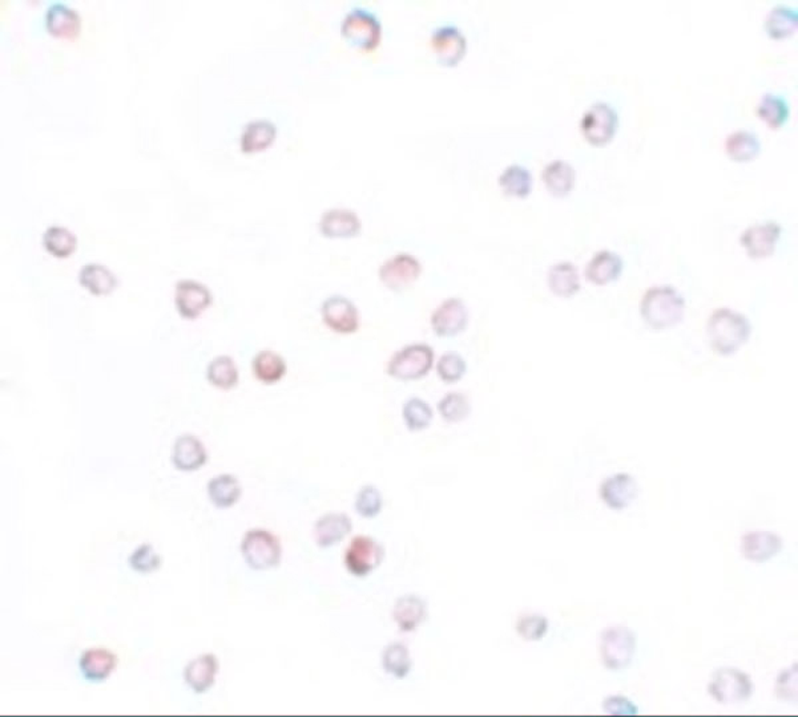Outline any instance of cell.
Here are the masks:
<instances>
[{"label":"cell","instance_id":"6da1fadb","mask_svg":"<svg viewBox=\"0 0 798 717\" xmlns=\"http://www.w3.org/2000/svg\"><path fill=\"white\" fill-rule=\"evenodd\" d=\"M752 334L748 317L730 308H718L707 322V336L713 353L730 356L738 353Z\"/></svg>","mask_w":798,"mask_h":717},{"label":"cell","instance_id":"7a4b0ae2","mask_svg":"<svg viewBox=\"0 0 798 717\" xmlns=\"http://www.w3.org/2000/svg\"><path fill=\"white\" fill-rule=\"evenodd\" d=\"M685 299L671 286L648 289L640 302V314L652 330H670L684 319Z\"/></svg>","mask_w":798,"mask_h":717},{"label":"cell","instance_id":"3957f363","mask_svg":"<svg viewBox=\"0 0 798 717\" xmlns=\"http://www.w3.org/2000/svg\"><path fill=\"white\" fill-rule=\"evenodd\" d=\"M435 365V353L426 343L404 345L390 358L386 373L394 381H417L426 378Z\"/></svg>","mask_w":798,"mask_h":717},{"label":"cell","instance_id":"277c9868","mask_svg":"<svg viewBox=\"0 0 798 717\" xmlns=\"http://www.w3.org/2000/svg\"><path fill=\"white\" fill-rule=\"evenodd\" d=\"M341 35L351 47L373 52L381 44L382 23L373 11L354 7L342 21Z\"/></svg>","mask_w":798,"mask_h":717},{"label":"cell","instance_id":"5b68a950","mask_svg":"<svg viewBox=\"0 0 798 717\" xmlns=\"http://www.w3.org/2000/svg\"><path fill=\"white\" fill-rule=\"evenodd\" d=\"M241 553L248 566L257 572H264L280 565L283 547L278 537L271 531L255 529L244 537Z\"/></svg>","mask_w":798,"mask_h":717},{"label":"cell","instance_id":"8992f818","mask_svg":"<svg viewBox=\"0 0 798 717\" xmlns=\"http://www.w3.org/2000/svg\"><path fill=\"white\" fill-rule=\"evenodd\" d=\"M636 651V635L626 626H612L604 630L600 637V655L603 665L612 671H619L631 665Z\"/></svg>","mask_w":798,"mask_h":717},{"label":"cell","instance_id":"52a82bcc","mask_svg":"<svg viewBox=\"0 0 798 717\" xmlns=\"http://www.w3.org/2000/svg\"><path fill=\"white\" fill-rule=\"evenodd\" d=\"M753 691L755 685L749 675L732 667L718 669L708 685L710 696L724 705L747 702L752 696Z\"/></svg>","mask_w":798,"mask_h":717},{"label":"cell","instance_id":"ba28073f","mask_svg":"<svg viewBox=\"0 0 798 717\" xmlns=\"http://www.w3.org/2000/svg\"><path fill=\"white\" fill-rule=\"evenodd\" d=\"M619 126L617 111L607 103H595L584 112L580 121V131L587 142L594 146H604L611 142Z\"/></svg>","mask_w":798,"mask_h":717},{"label":"cell","instance_id":"9c48e42d","mask_svg":"<svg viewBox=\"0 0 798 717\" xmlns=\"http://www.w3.org/2000/svg\"><path fill=\"white\" fill-rule=\"evenodd\" d=\"M422 270V263L415 255L398 253L381 264L378 278L386 289L401 292L420 280Z\"/></svg>","mask_w":798,"mask_h":717},{"label":"cell","instance_id":"30bf717a","mask_svg":"<svg viewBox=\"0 0 798 717\" xmlns=\"http://www.w3.org/2000/svg\"><path fill=\"white\" fill-rule=\"evenodd\" d=\"M432 52L438 64L446 69L459 66L468 53V39L454 24L441 25L432 31L430 38Z\"/></svg>","mask_w":798,"mask_h":717},{"label":"cell","instance_id":"8fae6325","mask_svg":"<svg viewBox=\"0 0 798 717\" xmlns=\"http://www.w3.org/2000/svg\"><path fill=\"white\" fill-rule=\"evenodd\" d=\"M384 558V547L375 538L367 536L354 537L345 551V566L351 575L362 578L378 569Z\"/></svg>","mask_w":798,"mask_h":717},{"label":"cell","instance_id":"7c38bea8","mask_svg":"<svg viewBox=\"0 0 798 717\" xmlns=\"http://www.w3.org/2000/svg\"><path fill=\"white\" fill-rule=\"evenodd\" d=\"M322 322L339 335H353L361 327V315L349 298L331 295L321 306Z\"/></svg>","mask_w":798,"mask_h":717},{"label":"cell","instance_id":"4fadbf2b","mask_svg":"<svg viewBox=\"0 0 798 717\" xmlns=\"http://www.w3.org/2000/svg\"><path fill=\"white\" fill-rule=\"evenodd\" d=\"M469 320L470 314L466 303L460 298H448L432 311L430 325L438 337L449 339L462 334L468 328Z\"/></svg>","mask_w":798,"mask_h":717},{"label":"cell","instance_id":"5bb4252c","mask_svg":"<svg viewBox=\"0 0 798 717\" xmlns=\"http://www.w3.org/2000/svg\"><path fill=\"white\" fill-rule=\"evenodd\" d=\"M780 225L775 222L753 225L741 234L740 244L753 260H764L775 254V246L781 237Z\"/></svg>","mask_w":798,"mask_h":717},{"label":"cell","instance_id":"9a60e30c","mask_svg":"<svg viewBox=\"0 0 798 717\" xmlns=\"http://www.w3.org/2000/svg\"><path fill=\"white\" fill-rule=\"evenodd\" d=\"M175 302L180 317L188 320L198 319L212 305V294L202 283L182 280L176 285Z\"/></svg>","mask_w":798,"mask_h":717},{"label":"cell","instance_id":"2e32d148","mask_svg":"<svg viewBox=\"0 0 798 717\" xmlns=\"http://www.w3.org/2000/svg\"><path fill=\"white\" fill-rule=\"evenodd\" d=\"M320 234L328 239H350L362 232V221L356 212L344 207L326 210L319 222Z\"/></svg>","mask_w":798,"mask_h":717},{"label":"cell","instance_id":"e0dca14e","mask_svg":"<svg viewBox=\"0 0 798 717\" xmlns=\"http://www.w3.org/2000/svg\"><path fill=\"white\" fill-rule=\"evenodd\" d=\"M598 493H600V499L609 509L623 510L636 500L637 494H639V486L631 474L617 473L606 478L601 483Z\"/></svg>","mask_w":798,"mask_h":717},{"label":"cell","instance_id":"ac0fdd59","mask_svg":"<svg viewBox=\"0 0 798 717\" xmlns=\"http://www.w3.org/2000/svg\"><path fill=\"white\" fill-rule=\"evenodd\" d=\"M783 550V539L772 531H748L741 537L740 551L744 558L763 564Z\"/></svg>","mask_w":798,"mask_h":717},{"label":"cell","instance_id":"d6986e66","mask_svg":"<svg viewBox=\"0 0 798 717\" xmlns=\"http://www.w3.org/2000/svg\"><path fill=\"white\" fill-rule=\"evenodd\" d=\"M46 27L53 38L75 41L80 35V15L64 3L53 2L47 10Z\"/></svg>","mask_w":798,"mask_h":717},{"label":"cell","instance_id":"ffe728a7","mask_svg":"<svg viewBox=\"0 0 798 717\" xmlns=\"http://www.w3.org/2000/svg\"><path fill=\"white\" fill-rule=\"evenodd\" d=\"M623 260L617 253L601 250L586 266V280L595 286H607L619 280L623 271Z\"/></svg>","mask_w":798,"mask_h":717},{"label":"cell","instance_id":"44dd1931","mask_svg":"<svg viewBox=\"0 0 798 717\" xmlns=\"http://www.w3.org/2000/svg\"><path fill=\"white\" fill-rule=\"evenodd\" d=\"M117 666V657L107 648L86 649L79 660V668L84 679L100 683L108 679Z\"/></svg>","mask_w":798,"mask_h":717},{"label":"cell","instance_id":"7402d4cb","mask_svg":"<svg viewBox=\"0 0 798 717\" xmlns=\"http://www.w3.org/2000/svg\"><path fill=\"white\" fill-rule=\"evenodd\" d=\"M353 530L350 517L344 513H329L314 525V539L321 549L339 544Z\"/></svg>","mask_w":798,"mask_h":717},{"label":"cell","instance_id":"603a6c76","mask_svg":"<svg viewBox=\"0 0 798 717\" xmlns=\"http://www.w3.org/2000/svg\"><path fill=\"white\" fill-rule=\"evenodd\" d=\"M208 460L207 449L201 440L192 435L180 436L173 446L172 461L179 471H198Z\"/></svg>","mask_w":798,"mask_h":717},{"label":"cell","instance_id":"cb8c5ba5","mask_svg":"<svg viewBox=\"0 0 798 717\" xmlns=\"http://www.w3.org/2000/svg\"><path fill=\"white\" fill-rule=\"evenodd\" d=\"M542 181L551 196L563 198L574 190L576 171L572 165L563 160H555L544 167Z\"/></svg>","mask_w":798,"mask_h":717},{"label":"cell","instance_id":"d4e9b609","mask_svg":"<svg viewBox=\"0 0 798 717\" xmlns=\"http://www.w3.org/2000/svg\"><path fill=\"white\" fill-rule=\"evenodd\" d=\"M218 672V657L213 654H204L188 663L184 679L196 694L207 693L215 683Z\"/></svg>","mask_w":798,"mask_h":717},{"label":"cell","instance_id":"484cf974","mask_svg":"<svg viewBox=\"0 0 798 717\" xmlns=\"http://www.w3.org/2000/svg\"><path fill=\"white\" fill-rule=\"evenodd\" d=\"M427 617V604L418 595H404L393 609V618L402 632H413Z\"/></svg>","mask_w":798,"mask_h":717},{"label":"cell","instance_id":"4316f807","mask_svg":"<svg viewBox=\"0 0 798 717\" xmlns=\"http://www.w3.org/2000/svg\"><path fill=\"white\" fill-rule=\"evenodd\" d=\"M277 137V128L268 120H255L246 124L240 137L243 153L253 154L266 151Z\"/></svg>","mask_w":798,"mask_h":717},{"label":"cell","instance_id":"83f0119b","mask_svg":"<svg viewBox=\"0 0 798 717\" xmlns=\"http://www.w3.org/2000/svg\"><path fill=\"white\" fill-rule=\"evenodd\" d=\"M798 11L785 5H777L769 11L764 22L766 35L774 41H785L796 32Z\"/></svg>","mask_w":798,"mask_h":717},{"label":"cell","instance_id":"f1b7e54d","mask_svg":"<svg viewBox=\"0 0 798 717\" xmlns=\"http://www.w3.org/2000/svg\"><path fill=\"white\" fill-rule=\"evenodd\" d=\"M79 282L95 297H106L117 287V278L108 267L89 263L81 267Z\"/></svg>","mask_w":798,"mask_h":717},{"label":"cell","instance_id":"f546056e","mask_svg":"<svg viewBox=\"0 0 798 717\" xmlns=\"http://www.w3.org/2000/svg\"><path fill=\"white\" fill-rule=\"evenodd\" d=\"M547 283L551 292L559 298H572L581 287L578 269L571 262H559L551 266Z\"/></svg>","mask_w":798,"mask_h":717},{"label":"cell","instance_id":"4dcf8cb0","mask_svg":"<svg viewBox=\"0 0 798 717\" xmlns=\"http://www.w3.org/2000/svg\"><path fill=\"white\" fill-rule=\"evenodd\" d=\"M253 375L258 381L266 385L283 381L286 375L285 360L271 350H264L255 356L252 362Z\"/></svg>","mask_w":798,"mask_h":717},{"label":"cell","instance_id":"1f68e13d","mask_svg":"<svg viewBox=\"0 0 798 717\" xmlns=\"http://www.w3.org/2000/svg\"><path fill=\"white\" fill-rule=\"evenodd\" d=\"M724 148L733 161L749 162L760 154L761 142L752 132L736 131L725 139Z\"/></svg>","mask_w":798,"mask_h":717},{"label":"cell","instance_id":"d6a6232c","mask_svg":"<svg viewBox=\"0 0 798 717\" xmlns=\"http://www.w3.org/2000/svg\"><path fill=\"white\" fill-rule=\"evenodd\" d=\"M498 185L506 196L527 198L533 191V174L522 165H510L500 173Z\"/></svg>","mask_w":798,"mask_h":717},{"label":"cell","instance_id":"836d02e7","mask_svg":"<svg viewBox=\"0 0 798 717\" xmlns=\"http://www.w3.org/2000/svg\"><path fill=\"white\" fill-rule=\"evenodd\" d=\"M756 114L769 129L777 131V129L783 128L786 121L789 120L791 108H789L788 101L781 96L766 94L760 98Z\"/></svg>","mask_w":798,"mask_h":717},{"label":"cell","instance_id":"e575fe53","mask_svg":"<svg viewBox=\"0 0 798 717\" xmlns=\"http://www.w3.org/2000/svg\"><path fill=\"white\" fill-rule=\"evenodd\" d=\"M208 494L213 505L220 509L230 508L240 500L241 485L232 474H220L208 483Z\"/></svg>","mask_w":798,"mask_h":717},{"label":"cell","instance_id":"d590c367","mask_svg":"<svg viewBox=\"0 0 798 717\" xmlns=\"http://www.w3.org/2000/svg\"><path fill=\"white\" fill-rule=\"evenodd\" d=\"M43 246L52 257L69 258L78 247V238L66 227L51 226L44 233Z\"/></svg>","mask_w":798,"mask_h":717},{"label":"cell","instance_id":"8d00e7d4","mask_svg":"<svg viewBox=\"0 0 798 717\" xmlns=\"http://www.w3.org/2000/svg\"><path fill=\"white\" fill-rule=\"evenodd\" d=\"M402 418L410 432H421L431 426L434 412L423 399L410 398L402 407Z\"/></svg>","mask_w":798,"mask_h":717},{"label":"cell","instance_id":"74e56055","mask_svg":"<svg viewBox=\"0 0 798 717\" xmlns=\"http://www.w3.org/2000/svg\"><path fill=\"white\" fill-rule=\"evenodd\" d=\"M207 378L208 381L216 388L224 391L232 390L238 382L237 365L229 356H218L208 365Z\"/></svg>","mask_w":798,"mask_h":717},{"label":"cell","instance_id":"f35d334b","mask_svg":"<svg viewBox=\"0 0 798 717\" xmlns=\"http://www.w3.org/2000/svg\"><path fill=\"white\" fill-rule=\"evenodd\" d=\"M382 666L386 674L392 675L395 679H404L412 671L409 648L404 643L387 646L382 655Z\"/></svg>","mask_w":798,"mask_h":717},{"label":"cell","instance_id":"ab89813d","mask_svg":"<svg viewBox=\"0 0 798 717\" xmlns=\"http://www.w3.org/2000/svg\"><path fill=\"white\" fill-rule=\"evenodd\" d=\"M437 408L441 418L449 424L462 423L471 413L470 400L465 393L460 392L446 393L438 401Z\"/></svg>","mask_w":798,"mask_h":717},{"label":"cell","instance_id":"60d3db41","mask_svg":"<svg viewBox=\"0 0 798 717\" xmlns=\"http://www.w3.org/2000/svg\"><path fill=\"white\" fill-rule=\"evenodd\" d=\"M438 378L445 384H457L468 372V363L458 353H446L435 363Z\"/></svg>","mask_w":798,"mask_h":717},{"label":"cell","instance_id":"b9f144b4","mask_svg":"<svg viewBox=\"0 0 798 717\" xmlns=\"http://www.w3.org/2000/svg\"><path fill=\"white\" fill-rule=\"evenodd\" d=\"M384 508L382 493L373 485H367L356 497V510L364 519H375Z\"/></svg>","mask_w":798,"mask_h":717},{"label":"cell","instance_id":"7bdbcfd3","mask_svg":"<svg viewBox=\"0 0 798 717\" xmlns=\"http://www.w3.org/2000/svg\"><path fill=\"white\" fill-rule=\"evenodd\" d=\"M547 631H549V620L539 614L522 615L516 621V632L530 642L543 639Z\"/></svg>","mask_w":798,"mask_h":717},{"label":"cell","instance_id":"ee69618b","mask_svg":"<svg viewBox=\"0 0 798 717\" xmlns=\"http://www.w3.org/2000/svg\"><path fill=\"white\" fill-rule=\"evenodd\" d=\"M129 565L132 569L137 573L148 574L159 569L162 565V558L159 554L154 551L152 545L145 544L137 547L129 556Z\"/></svg>","mask_w":798,"mask_h":717},{"label":"cell","instance_id":"f6af8a7d","mask_svg":"<svg viewBox=\"0 0 798 717\" xmlns=\"http://www.w3.org/2000/svg\"><path fill=\"white\" fill-rule=\"evenodd\" d=\"M775 691L778 699L784 702H797V665L781 672Z\"/></svg>","mask_w":798,"mask_h":717},{"label":"cell","instance_id":"bcb514c9","mask_svg":"<svg viewBox=\"0 0 798 717\" xmlns=\"http://www.w3.org/2000/svg\"><path fill=\"white\" fill-rule=\"evenodd\" d=\"M604 712L611 716H634L637 715V707L624 696H608L603 702Z\"/></svg>","mask_w":798,"mask_h":717}]
</instances>
